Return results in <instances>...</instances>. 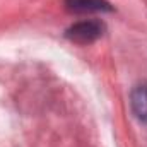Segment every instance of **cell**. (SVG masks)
Instances as JSON below:
<instances>
[{"label": "cell", "mask_w": 147, "mask_h": 147, "mask_svg": "<svg viewBox=\"0 0 147 147\" xmlns=\"http://www.w3.org/2000/svg\"><path fill=\"white\" fill-rule=\"evenodd\" d=\"M103 31H105L103 22H99V21H82V22H77L72 28L67 29V38L70 41H75V43L87 45V43H92L98 38H101Z\"/></svg>", "instance_id": "obj_1"}, {"label": "cell", "mask_w": 147, "mask_h": 147, "mask_svg": "<svg viewBox=\"0 0 147 147\" xmlns=\"http://www.w3.org/2000/svg\"><path fill=\"white\" fill-rule=\"evenodd\" d=\"M65 5L70 12L86 14V12H108L110 3L105 0H65Z\"/></svg>", "instance_id": "obj_2"}, {"label": "cell", "mask_w": 147, "mask_h": 147, "mask_svg": "<svg viewBox=\"0 0 147 147\" xmlns=\"http://www.w3.org/2000/svg\"><path fill=\"white\" fill-rule=\"evenodd\" d=\"M130 103H132V110L137 120L142 123H147V84L137 86L132 91Z\"/></svg>", "instance_id": "obj_3"}]
</instances>
